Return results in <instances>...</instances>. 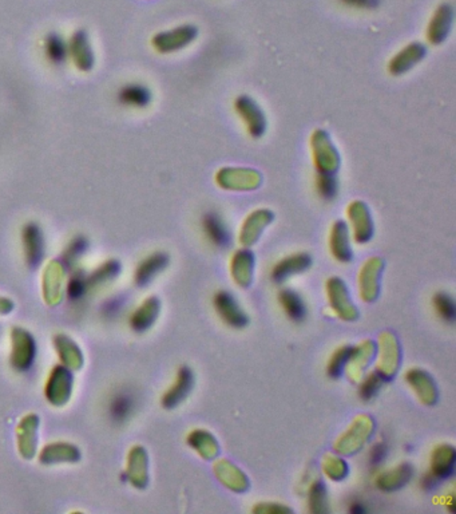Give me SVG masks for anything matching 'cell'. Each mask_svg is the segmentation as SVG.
<instances>
[{
    "label": "cell",
    "instance_id": "obj_1",
    "mask_svg": "<svg viewBox=\"0 0 456 514\" xmlns=\"http://www.w3.org/2000/svg\"><path fill=\"white\" fill-rule=\"evenodd\" d=\"M373 419L368 415H359L344 434L334 442V451L343 456L355 454L367 444L368 439L373 434Z\"/></svg>",
    "mask_w": 456,
    "mask_h": 514
},
{
    "label": "cell",
    "instance_id": "obj_2",
    "mask_svg": "<svg viewBox=\"0 0 456 514\" xmlns=\"http://www.w3.org/2000/svg\"><path fill=\"white\" fill-rule=\"evenodd\" d=\"M378 360L376 371L386 382L393 379L401 367V346L392 332H383L378 337Z\"/></svg>",
    "mask_w": 456,
    "mask_h": 514
},
{
    "label": "cell",
    "instance_id": "obj_3",
    "mask_svg": "<svg viewBox=\"0 0 456 514\" xmlns=\"http://www.w3.org/2000/svg\"><path fill=\"white\" fill-rule=\"evenodd\" d=\"M329 305L340 319L354 322L359 318L356 305L351 300L349 292L344 281L340 278H331L325 284Z\"/></svg>",
    "mask_w": 456,
    "mask_h": 514
},
{
    "label": "cell",
    "instance_id": "obj_4",
    "mask_svg": "<svg viewBox=\"0 0 456 514\" xmlns=\"http://www.w3.org/2000/svg\"><path fill=\"white\" fill-rule=\"evenodd\" d=\"M197 36V28L193 26H181L177 28L161 31L154 35L152 45L161 54H170L190 45Z\"/></svg>",
    "mask_w": 456,
    "mask_h": 514
},
{
    "label": "cell",
    "instance_id": "obj_5",
    "mask_svg": "<svg viewBox=\"0 0 456 514\" xmlns=\"http://www.w3.org/2000/svg\"><path fill=\"white\" fill-rule=\"evenodd\" d=\"M383 266L381 258L372 257L359 272V293L363 302L372 303L378 299Z\"/></svg>",
    "mask_w": 456,
    "mask_h": 514
},
{
    "label": "cell",
    "instance_id": "obj_6",
    "mask_svg": "<svg viewBox=\"0 0 456 514\" xmlns=\"http://www.w3.org/2000/svg\"><path fill=\"white\" fill-rule=\"evenodd\" d=\"M68 56L74 66L82 73H89L95 66V56L91 47L89 34L85 30L75 31L68 43Z\"/></svg>",
    "mask_w": 456,
    "mask_h": 514
},
{
    "label": "cell",
    "instance_id": "obj_7",
    "mask_svg": "<svg viewBox=\"0 0 456 514\" xmlns=\"http://www.w3.org/2000/svg\"><path fill=\"white\" fill-rule=\"evenodd\" d=\"M214 308L225 325L233 328H244L249 323V319L243 308L235 302L233 295L226 291H220L214 296Z\"/></svg>",
    "mask_w": 456,
    "mask_h": 514
},
{
    "label": "cell",
    "instance_id": "obj_8",
    "mask_svg": "<svg viewBox=\"0 0 456 514\" xmlns=\"http://www.w3.org/2000/svg\"><path fill=\"white\" fill-rule=\"evenodd\" d=\"M22 243L27 264L36 267L45 255V238L38 224L28 223L23 226Z\"/></svg>",
    "mask_w": 456,
    "mask_h": 514
},
{
    "label": "cell",
    "instance_id": "obj_9",
    "mask_svg": "<svg viewBox=\"0 0 456 514\" xmlns=\"http://www.w3.org/2000/svg\"><path fill=\"white\" fill-rule=\"evenodd\" d=\"M348 217L354 228V237L357 244H366L373 235V223L367 205L364 202H352L348 206Z\"/></svg>",
    "mask_w": 456,
    "mask_h": 514
},
{
    "label": "cell",
    "instance_id": "obj_10",
    "mask_svg": "<svg viewBox=\"0 0 456 514\" xmlns=\"http://www.w3.org/2000/svg\"><path fill=\"white\" fill-rule=\"evenodd\" d=\"M405 380L416 392L419 401L425 406H434L438 401V389L434 378L424 369H412L405 374Z\"/></svg>",
    "mask_w": 456,
    "mask_h": 514
},
{
    "label": "cell",
    "instance_id": "obj_11",
    "mask_svg": "<svg viewBox=\"0 0 456 514\" xmlns=\"http://www.w3.org/2000/svg\"><path fill=\"white\" fill-rule=\"evenodd\" d=\"M376 354V345L372 340H366L359 346L352 347L349 358L346 360L348 377L352 382H357L363 377L364 371Z\"/></svg>",
    "mask_w": 456,
    "mask_h": 514
},
{
    "label": "cell",
    "instance_id": "obj_12",
    "mask_svg": "<svg viewBox=\"0 0 456 514\" xmlns=\"http://www.w3.org/2000/svg\"><path fill=\"white\" fill-rule=\"evenodd\" d=\"M235 110L244 118L245 122L248 125L249 135L255 138H258L265 133V115L260 110L256 102L252 101L249 97L241 95L235 101Z\"/></svg>",
    "mask_w": 456,
    "mask_h": 514
},
{
    "label": "cell",
    "instance_id": "obj_13",
    "mask_svg": "<svg viewBox=\"0 0 456 514\" xmlns=\"http://www.w3.org/2000/svg\"><path fill=\"white\" fill-rule=\"evenodd\" d=\"M214 474L217 480L234 493H244L249 488V480L232 462L228 459H220L214 465Z\"/></svg>",
    "mask_w": 456,
    "mask_h": 514
},
{
    "label": "cell",
    "instance_id": "obj_14",
    "mask_svg": "<svg viewBox=\"0 0 456 514\" xmlns=\"http://www.w3.org/2000/svg\"><path fill=\"white\" fill-rule=\"evenodd\" d=\"M194 386V375L193 371L184 366L181 367L177 374V379L174 384L170 387V390L164 395L162 404L165 409H174L179 403L184 402Z\"/></svg>",
    "mask_w": 456,
    "mask_h": 514
},
{
    "label": "cell",
    "instance_id": "obj_15",
    "mask_svg": "<svg viewBox=\"0 0 456 514\" xmlns=\"http://www.w3.org/2000/svg\"><path fill=\"white\" fill-rule=\"evenodd\" d=\"M253 272H255L253 253L248 249L237 251L230 263V273L234 283L241 288H248L252 284Z\"/></svg>",
    "mask_w": 456,
    "mask_h": 514
},
{
    "label": "cell",
    "instance_id": "obj_16",
    "mask_svg": "<svg viewBox=\"0 0 456 514\" xmlns=\"http://www.w3.org/2000/svg\"><path fill=\"white\" fill-rule=\"evenodd\" d=\"M312 258L308 253H297L285 257L272 269V280L276 283H282L290 276L301 273L311 267Z\"/></svg>",
    "mask_w": 456,
    "mask_h": 514
},
{
    "label": "cell",
    "instance_id": "obj_17",
    "mask_svg": "<svg viewBox=\"0 0 456 514\" xmlns=\"http://www.w3.org/2000/svg\"><path fill=\"white\" fill-rule=\"evenodd\" d=\"M455 447L447 444L435 447L431 456V473L439 480H447L455 471Z\"/></svg>",
    "mask_w": 456,
    "mask_h": 514
},
{
    "label": "cell",
    "instance_id": "obj_18",
    "mask_svg": "<svg viewBox=\"0 0 456 514\" xmlns=\"http://www.w3.org/2000/svg\"><path fill=\"white\" fill-rule=\"evenodd\" d=\"M273 220V214L267 209H261L252 213L245 220L241 234H240V243L244 246H250L255 244L261 232L267 228V225Z\"/></svg>",
    "mask_w": 456,
    "mask_h": 514
},
{
    "label": "cell",
    "instance_id": "obj_19",
    "mask_svg": "<svg viewBox=\"0 0 456 514\" xmlns=\"http://www.w3.org/2000/svg\"><path fill=\"white\" fill-rule=\"evenodd\" d=\"M117 100L120 105L133 109H145L153 100L152 91L141 83H127L118 90Z\"/></svg>",
    "mask_w": 456,
    "mask_h": 514
},
{
    "label": "cell",
    "instance_id": "obj_20",
    "mask_svg": "<svg viewBox=\"0 0 456 514\" xmlns=\"http://www.w3.org/2000/svg\"><path fill=\"white\" fill-rule=\"evenodd\" d=\"M413 476V468L410 463H401L395 469L380 474L376 480L378 491L393 493L405 486Z\"/></svg>",
    "mask_w": 456,
    "mask_h": 514
},
{
    "label": "cell",
    "instance_id": "obj_21",
    "mask_svg": "<svg viewBox=\"0 0 456 514\" xmlns=\"http://www.w3.org/2000/svg\"><path fill=\"white\" fill-rule=\"evenodd\" d=\"M35 357V346L31 336L26 331L16 330L14 332V355L12 363L16 369H28Z\"/></svg>",
    "mask_w": 456,
    "mask_h": 514
},
{
    "label": "cell",
    "instance_id": "obj_22",
    "mask_svg": "<svg viewBox=\"0 0 456 514\" xmlns=\"http://www.w3.org/2000/svg\"><path fill=\"white\" fill-rule=\"evenodd\" d=\"M425 56V48L420 43H412L403 48L393 59H391L390 71L393 75H401L420 62Z\"/></svg>",
    "mask_w": 456,
    "mask_h": 514
},
{
    "label": "cell",
    "instance_id": "obj_23",
    "mask_svg": "<svg viewBox=\"0 0 456 514\" xmlns=\"http://www.w3.org/2000/svg\"><path fill=\"white\" fill-rule=\"evenodd\" d=\"M169 264V256L164 252H156L138 266L135 273V281L138 285H146L156 278L159 272L166 268Z\"/></svg>",
    "mask_w": 456,
    "mask_h": 514
},
{
    "label": "cell",
    "instance_id": "obj_24",
    "mask_svg": "<svg viewBox=\"0 0 456 514\" xmlns=\"http://www.w3.org/2000/svg\"><path fill=\"white\" fill-rule=\"evenodd\" d=\"M331 251L334 253V258L341 263H348L352 260L348 226L343 220H339L334 224L331 232Z\"/></svg>",
    "mask_w": 456,
    "mask_h": 514
},
{
    "label": "cell",
    "instance_id": "obj_25",
    "mask_svg": "<svg viewBox=\"0 0 456 514\" xmlns=\"http://www.w3.org/2000/svg\"><path fill=\"white\" fill-rule=\"evenodd\" d=\"M188 444L193 447L200 457L205 461L214 459L220 453V445L213 434L206 430L197 429L190 433L188 436Z\"/></svg>",
    "mask_w": 456,
    "mask_h": 514
},
{
    "label": "cell",
    "instance_id": "obj_26",
    "mask_svg": "<svg viewBox=\"0 0 456 514\" xmlns=\"http://www.w3.org/2000/svg\"><path fill=\"white\" fill-rule=\"evenodd\" d=\"M203 231L213 244L218 248H226L230 243V235L223 221V219L217 213H206L202 220Z\"/></svg>",
    "mask_w": 456,
    "mask_h": 514
},
{
    "label": "cell",
    "instance_id": "obj_27",
    "mask_svg": "<svg viewBox=\"0 0 456 514\" xmlns=\"http://www.w3.org/2000/svg\"><path fill=\"white\" fill-rule=\"evenodd\" d=\"M452 24V10L450 6H442L433 18L428 27V39L434 45H440L450 34Z\"/></svg>",
    "mask_w": 456,
    "mask_h": 514
},
{
    "label": "cell",
    "instance_id": "obj_28",
    "mask_svg": "<svg viewBox=\"0 0 456 514\" xmlns=\"http://www.w3.org/2000/svg\"><path fill=\"white\" fill-rule=\"evenodd\" d=\"M48 384H53V386H48V389H47L48 399L54 404H62V403L66 402L68 395H70V390H71V378L66 369L58 367L54 371L53 378Z\"/></svg>",
    "mask_w": 456,
    "mask_h": 514
},
{
    "label": "cell",
    "instance_id": "obj_29",
    "mask_svg": "<svg viewBox=\"0 0 456 514\" xmlns=\"http://www.w3.org/2000/svg\"><path fill=\"white\" fill-rule=\"evenodd\" d=\"M43 51L51 65L62 66L68 58V43L60 35L51 33L46 36Z\"/></svg>",
    "mask_w": 456,
    "mask_h": 514
},
{
    "label": "cell",
    "instance_id": "obj_30",
    "mask_svg": "<svg viewBox=\"0 0 456 514\" xmlns=\"http://www.w3.org/2000/svg\"><path fill=\"white\" fill-rule=\"evenodd\" d=\"M278 302L292 320L301 322L307 316L305 303L301 299V296L297 292L292 291V290H282L278 295Z\"/></svg>",
    "mask_w": 456,
    "mask_h": 514
},
{
    "label": "cell",
    "instance_id": "obj_31",
    "mask_svg": "<svg viewBox=\"0 0 456 514\" xmlns=\"http://www.w3.org/2000/svg\"><path fill=\"white\" fill-rule=\"evenodd\" d=\"M159 313V302L156 298L147 299L134 313L132 325L137 331H145L149 327L154 325Z\"/></svg>",
    "mask_w": 456,
    "mask_h": 514
},
{
    "label": "cell",
    "instance_id": "obj_32",
    "mask_svg": "<svg viewBox=\"0 0 456 514\" xmlns=\"http://www.w3.org/2000/svg\"><path fill=\"white\" fill-rule=\"evenodd\" d=\"M435 311L450 325H452L456 319V305L454 298L445 292L436 293L433 299Z\"/></svg>",
    "mask_w": 456,
    "mask_h": 514
},
{
    "label": "cell",
    "instance_id": "obj_33",
    "mask_svg": "<svg viewBox=\"0 0 456 514\" xmlns=\"http://www.w3.org/2000/svg\"><path fill=\"white\" fill-rule=\"evenodd\" d=\"M309 510L314 514L328 513V497H327V488L322 481L314 482L309 489L308 494Z\"/></svg>",
    "mask_w": 456,
    "mask_h": 514
},
{
    "label": "cell",
    "instance_id": "obj_34",
    "mask_svg": "<svg viewBox=\"0 0 456 514\" xmlns=\"http://www.w3.org/2000/svg\"><path fill=\"white\" fill-rule=\"evenodd\" d=\"M147 458H146L145 451L144 449H134L133 453H132V457H130V469H132V474H133L135 470L137 474H135V478H134V485H137L138 488H144L146 483H147V473H146V466H147Z\"/></svg>",
    "mask_w": 456,
    "mask_h": 514
},
{
    "label": "cell",
    "instance_id": "obj_35",
    "mask_svg": "<svg viewBox=\"0 0 456 514\" xmlns=\"http://www.w3.org/2000/svg\"><path fill=\"white\" fill-rule=\"evenodd\" d=\"M323 470L325 476L332 481L344 480L348 476V465L344 459L334 457V456H325L323 461Z\"/></svg>",
    "mask_w": 456,
    "mask_h": 514
},
{
    "label": "cell",
    "instance_id": "obj_36",
    "mask_svg": "<svg viewBox=\"0 0 456 514\" xmlns=\"http://www.w3.org/2000/svg\"><path fill=\"white\" fill-rule=\"evenodd\" d=\"M134 402L133 398L129 394H120L112 399L110 404V413H112V419H115L117 422H122L124 419L129 418V415L132 414L133 410Z\"/></svg>",
    "mask_w": 456,
    "mask_h": 514
},
{
    "label": "cell",
    "instance_id": "obj_37",
    "mask_svg": "<svg viewBox=\"0 0 456 514\" xmlns=\"http://www.w3.org/2000/svg\"><path fill=\"white\" fill-rule=\"evenodd\" d=\"M351 350H352V347L343 346L334 351L332 358L328 363V367H327V374L329 378H332V379L340 378L345 364H346V360L349 358Z\"/></svg>",
    "mask_w": 456,
    "mask_h": 514
},
{
    "label": "cell",
    "instance_id": "obj_38",
    "mask_svg": "<svg viewBox=\"0 0 456 514\" xmlns=\"http://www.w3.org/2000/svg\"><path fill=\"white\" fill-rule=\"evenodd\" d=\"M316 188L320 197H323L327 201H331L337 196V179L334 174L331 173H319V177L316 179Z\"/></svg>",
    "mask_w": 456,
    "mask_h": 514
},
{
    "label": "cell",
    "instance_id": "obj_39",
    "mask_svg": "<svg viewBox=\"0 0 456 514\" xmlns=\"http://www.w3.org/2000/svg\"><path fill=\"white\" fill-rule=\"evenodd\" d=\"M383 382H386V380L380 377L378 371L369 372L367 378L363 380V383L360 384V389H359L360 398H361L363 401H371V399H373L375 395L378 394V390L381 389Z\"/></svg>",
    "mask_w": 456,
    "mask_h": 514
},
{
    "label": "cell",
    "instance_id": "obj_40",
    "mask_svg": "<svg viewBox=\"0 0 456 514\" xmlns=\"http://www.w3.org/2000/svg\"><path fill=\"white\" fill-rule=\"evenodd\" d=\"M88 246H89V243L85 237H82V236L75 237L65 251V260L68 264H73L77 258H79V256H82L86 252Z\"/></svg>",
    "mask_w": 456,
    "mask_h": 514
},
{
    "label": "cell",
    "instance_id": "obj_41",
    "mask_svg": "<svg viewBox=\"0 0 456 514\" xmlns=\"http://www.w3.org/2000/svg\"><path fill=\"white\" fill-rule=\"evenodd\" d=\"M252 512L257 514L292 513V509L281 503H260L252 509Z\"/></svg>",
    "mask_w": 456,
    "mask_h": 514
},
{
    "label": "cell",
    "instance_id": "obj_42",
    "mask_svg": "<svg viewBox=\"0 0 456 514\" xmlns=\"http://www.w3.org/2000/svg\"><path fill=\"white\" fill-rule=\"evenodd\" d=\"M86 290H88V280H85V278H80V276L74 278L68 284V295L74 299H78L79 296H82Z\"/></svg>",
    "mask_w": 456,
    "mask_h": 514
},
{
    "label": "cell",
    "instance_id": "obj_43",
    "mask_svg": "<svg viewBox=\"0 0 456 514\" xmlns=\"http://www.w3.org/2000/svg\"><path fill=\"white\" fill-rule=\"evenodd\" d=\"M387 453H388V449L386 446V444H376L375 446L372 447L371 453H369V462L373 465V466H378L384 462V459L387 457Z\"/></svg>",
    "mask_w": 456,
    "mask_h": 514
},
{
    "label": "cell",
    "instance_id": "obj_44",
    "mask_svg": "<svg viewBox=\"0 0 456 514\" xmlns=\"http://www.w3.org/2000/svg\"><path fill=\"white\" fill-rule=\"evenodd\" d=\"M341 1L356 9H375L378 7L380 0H341Z\"/></svg>",
    "mask_w": 456,
    "mask_h": 514
},
{
    "label": "cell",
    "instance_id": "obj_45",
    "mask_svg": "<svg viewBox=\"0 0 456 514\" xmlns=\"http://www.w3.org/2000/svg\"><path fill=\"white\" fill-rule=\"evenodd\" d=\"M439 478H436L433 473L430 474H425L423 478H422V488L424 491L430 492V491H434L436 489V486L439 485Z\"/></svg>",
    "mask_w": 456,
    "mask_h": 514
},
{
    "label": "cell",
    "instance_id": "obj_46",
    "mask_svg": "<svg viewBox=\"0 0 456 514\" xmlns=\"http://www.w3.org/2000/svg\"><path fill=\"white\" fill-rule=\"evenodd\" d=\"M349 512L355 514L364 513V512H366V508L363 506V503H354V505L349 508Z\"/></svg>",
    "mask_w": 456,
    "mask_h": 514
}]
</instances>
